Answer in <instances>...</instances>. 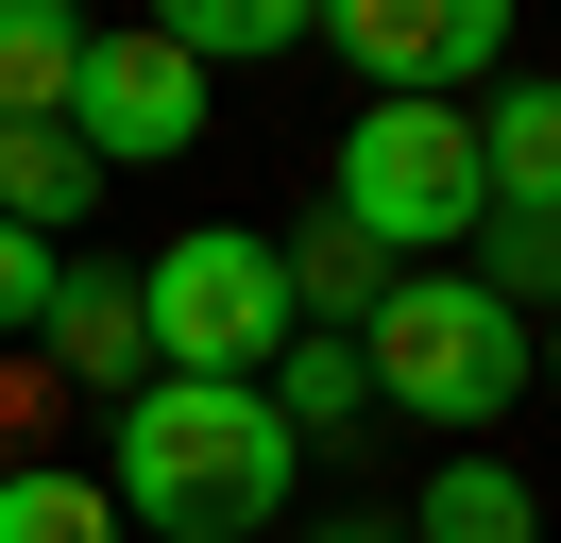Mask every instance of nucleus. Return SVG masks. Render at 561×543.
I'll return each instance as SVG.
<instances>
[{
  "label": "nucleus",
  "mask_w": 561,
  "mask_h": 543,
  "mask_svg": "<svg viewBox=\"0 0 561 543\" xmlns=\"http://www.w3.org/2000/svg\"><path fill=\"white\" fill-rule=\"evenodd\" d=\"M51 373H85V391H119L137 407L153 391V323H137V272H51Z\"/></svg>",
  "instance_id": "7"
},
{
  "label": "nucleus",
  "mask_w": 561,
  "mask_h": 543,
  "mask_svg": "<svg viewBox=\"0 0 561 543\" xmlns=\"http://www.w3.org/2000/svg\"><path fill=\"white\" fill-rule=\"evenodd\" d=\"M85 204H103V153H85L69 119H0V221H18V238H69Z\"/></svg>",
  "instance_id": "9"
},
{
  "label": "nucleus",
  "mask_w": 561,
  "mask_h": 543,
  "mask_svg": "<svg viewBox=\"0 0 561 543\" xmlns=\"http://www.w3.org/2000/svg\"><path fill=\"white\" fill-rule=\"evenodd\" d=\"M323 51L375 102H459V85L511 68V18H493V0H323Z\"/></svg>",
  "instance_id": "5"
},
{
  "label": "nucleus",
  "mask_w": 561,
  "mask_h": 543,
  "mask_svg": "<svg viewBox=\"0 0 561 543\" xmlns=\"http://www.w3.org/2000/svg\"><path fill=\"white\" fill-rule=\"evenodd\" d=\"M69 136L103 170H171V153H205V68L171 51V34H85V68H69Z\"/></svg>",
  "instance_id": "6"
},
{
  "label": "nucleus",
  "mask_w": 561,
  "mask_h": 543,
  "mask_svg": "<svg viewBox=\"0 0 561 543\" xmlns=\"http://www.w3.org/2000/svg\"><path fill=\"white\" fill-rule=\"evenodd\" d=\"M289 475H307V441H289L273 391H205V373H153L137 407H119V527L153 543H255L289 509Z\"/></svg>",
  "instance_id": "1"
},
{
  "label": "nucleus",
  "mask_w": 561,
  "mask_h": 543,
  "mask_svg": "<svg viewBox=\"0 0 561 543\" xmlns=\"http://www.w3.org/2000/svg\"><path fill=\"white\" fill-rule=\"evenodd\" d=\"M477 119V170H493V204H561V68H511L493 102H459Z\"/></svg>",
  "instance_id": "8"
},
{
  "label": "nucleus",
  "mask_w": 561,
  "mask_h": 543,
  "mask_svg": "<svg viewBox=\"0 0 561 543\" xmlns=\"http://www.w3.org/2000/svg\"><path fill=\"white\" fill-rule=\"evenodd\" d=\"M51 272H69L51 238H18V221H0V339H35V323H51Z\"/></svg>",
  "instance_id": "18"
},
{
  "label": "nucleus",
  "mask_w": 561,
  "mask_h": 543,
  "mask_svg": "<svg viewBox=\"0 0 561 543\" xmlns=\"http://www.w3.org/2000/svg\"><path fill=\"white\" fill-rule=\"evenodd\" d=\"M137 323H153V373H205V391H273V357L307 339L289 305V255L239 221H187L171 255L137 272Z\"/></svg>",
  "instance_id": "2"
},
{
  "label": "nucleus",
  "mask_w": 561,
  "mask_h": 543,
  "mask_svg": "<svg viewBox=\"0 0 561 543\" xmlns=\"http://www.w3.org/2000/svg\"><path fill=\"white\" fill-rule=\"evenodd\" d=\"M153 34H171L187 68H273V51H307V34H323V0H171Z\"/></svg>",
  "instance_id": "12"
},
{
  "label": "nucleus",
  "mask_w": 561,
  "mask_h": 543,
  "mask_svg": "<svg viewBox=\"0 0 561 543\" xmlns=\"http://www.w3.org/2000/svg\"><path fill=\"white\" fill-rule=\"evenodd\" d=\"M357 373H375V407H409V425L477 441L493 407L527 391V323L477 289V272H391V305L357 323Z\"/></svg>",
  "instance_id": "3"
},
{
  "label": "nucleus",
  "mask_w": 561,
  "mask_h": 543,
  "mask_svg": "<svg viewBox=\"0 0 561 543\" xmlns=\"http://www.w3.org/2000/svg\"><path fill=\"white\" fill-rule=\"evenodd\" d=\"M477 289L493 305H511V323H527V305H561V204H493V221H477Z\"/></svg>",
  "instance_id": "16"
},
{
  "label": "nucleus",
  "mask_w": 561,
  "mask_h": 543,
  "mask_svg": "<svg viewBox=\"0 0 561 543\" xmlns=\"http://www.w3.org/2000/svg\"><path fill=\"white\" fill-rule=\"evenodd\" d=\"M273 255H289V305H307V339H357V323L391 305V255H375V238L341 221V204H323L307 238H273Z\"/></svg>",
  "instance_id": "10"
},
{
  "label": "nucleus",
  "mask_w": 561,
  "mask_h": 543,
  "mask_svg": "<svg viewBox=\"0 0 561 543\" xmlns=\"http://www.w3.org/2000/svg\"><path fill=\"white\" fill-rule=\"evenodd\" d=\"M391 543H545V493H527L511 459H477V441H459V459L425 475V509H409Z\"/></svg>",
  "instance_id": "11"
},
{
  "label": "nucleus",
  "mask_w": 561,
  "mask_h": 543,
  "mask_svg": "<svg viewBox=\"0 0 561 543\" xmlns=\"http://www.w3.org/2000/svg\"><path fill=\"white\" fill-rule=\"evenodd\" d=\"M51 425H69V391H51V373H35V357H0V475L35 459V441H51Z\"/></svg>",
  "instance_id": "17"
},
{
  "label": "nucleus",
  "mask_w": 561,
  "mask_h": 543,
  "mask_svg": "<svg viewBox=\"0 0 561 543\" xmlns=\"http://www.w3.org/2000/svg\"><path fill=\"white\" fill-rule=\"evenodd\" d=\"M273 407H289V441H357V425H375L357 339H289V357H273Z\"/></svg>",
  "instance_id": "15"
},
{
  "label": "nucleus",
  "mask_w": 561,
  "mask_h": 543,
  "mask_svg": "<svg viewBox=\"0 0 561 543\" xmlns=\"http://www.w3.org/2000/svg\"><path fill=\"white\" fill-rule=\"evenodd\" d=\"M527 373H545V391H561V323H545V339H527Z\"/></svg>",
  "instance_id": "19"
},
{
  "label": "nucleus",
  "mask_w": 561,
  "mask_h": 543,
  "mask_svg": "<svg viewBox=\"0 0 561 543\" xmlns=\"http://www.w3.org/2000/svg\"><path fill=\"white\" fill-rule=\"evenodd\" d=\"M0 543H137V527H119V493H103V475L18 459V475H0Z\"/></svg>",
  "instance_id": "14"
},
{
  "label": "nucleus",
  "mask_w": 561,
  "mask_h": 543,
  "mask_svg": "<svg viewBox=\"0 0 561 543\" xmlns=\"http://www.w3.org/2000/svg\"><path fill=\"white\" fill-rule=\"evenodd\" d=\"M341 204L375 255H459V238L493 221V170H477V119L459 102H357V136H341Z\"/></svg>",
  "instance_id": "4"
},
{
  "label": "nucleus",
  "mask_w": 561,
  "mask_h": 543,
  "mask_svg": "<svg viewBox=\"0 0 561 543\" xmlns=\"http://www.w3.org/2000/svg\"><path fill=\"white\" fill-rule=\"evenodd\" d=\"M69 68H85L69 0H0V119H69Z\"/></svg>",
  "instance_id": "13"
},
{
  "label": "nucleus",
  "mask_w": 561,
  "mask_h": 543,
  "mask_svg": "<svg viewBox=\"0 0 561 543\" xmlns=\"http://www.w3.org/2000/svg\"><path fill=\"white\" fill-rule=\"evenodd\" d=\"M323 543H391V527H323Z\"/></svg>",
  "instance_id": "20"
}]
</instances>
